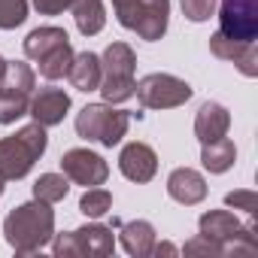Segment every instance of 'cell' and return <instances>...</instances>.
<instances>
[{"label": "cell", "mask_w": 258, "mask_h": 258, "mask_svg": "<svg viewBox=\"0 0 258 258\" xmlns=\"http://www.w3.org/2000/svg\"><path fill=\"white\" fill-rule=\"evenodd\" d=\"M67 109H70V97L64 94V88H40L31 97V106H28V112L34 115V121L43 124V127L61 124L64 115H67Z\"/></svg>", "instance_id": "12"}, {"label": "cell", "mask_w": 258, "mask_h": 258, "mask_svg": "<svg viewBox=\"0 0 258 258\" xmlns=\"http://www.w3.org/2000/svg\"><path fill=\"white\" fill-rule=\"evenodd\" d=\"M28 19V0H0V31H13Z\"/></svg>", "instance_id": "25"}, {"label": "cell", "mask_w": 258, "mask_h": 258, "mask_svg": "<svg viewBox=\"0 0 258 258\" xmlns=\"http://www.w3.org/2000/svg\"><path fill=\"white\" fill-rule=\"evenodd\" d=\"M127 124H131V112L112 109V103H88L76 112V134L88 143H100L109 149L121 143Z\"/></svg>", "instance_id": "5"}, {"label": "cell", "mask_w": 258, "mask_h": 258, "mask_svg": "<svg viewBox=\"0 0 258 258\" xmlns=\"http://www.w3.org/2000/svg\"><path fill=\"white\" fill-rule=\"evenodd\" d=\"M70 61H73V49H70V43H67V46L49 52L46 58H40L37 64H40V73H43L46 79H61V76H67Z\"/></svg>", "instance_id": "23"}, {"label": "cell", "mask_w": 258, "mask_h": 258, "mask_svg": "<svg viewBox=\"0 0 258 258\" xmlns=\"http://www.w3.org/2000/svg\"><path fill=\"white\" fill-rule=\"evenodd\" d=\"M182 4V16L188 22H207L216 13V0H179Z\"/></svg>", "instance_id": "26"}, {"label": "cell", "mask_w": 258, "mask_h": 258, "mask_svg": "<svg viewBox=\"0 0 258 258\" xmlns=\"http://www.w3.org/2000/svg\"><path fill=\"white\" fill-rule=\"evenodd\" d=\"M49 146V137H46V127L31 121L25 124L19 134L13 137H4L0 140V176L4 179H22L31 173V167L43 158Z\"/></svg>", "instance_id": "2"}, {"label": "cell", "mask_w": 258, "mask_h": 258, "mask_svg": "<svg viewBox=\"0 0 258 258\" xmlns=\"http://www.w3.org/2000/svg\"><path fill=\"white\" fill-rule=\"evenodd\" d=\"M152 252H155V255H176V246H173V243H155Z\"/></svg>", "instance_id": "30"}, {"label": "cell", "mask_w": 258, "mask_h": 258, "mask_svg": "<svg viewBox=\"0 0 258 258\" xmlns=\"http://www.w3.org/2000/svg\"><path fill=\"white\" fill-rule=\"evenodd\" d=\"M103 76H100V94L106 103H124L127 97H134V67L137 58L127 43H109L103 58H100Z\"/></svg>", "instance_id": "4"}, {"label": "cell", "mask_w": 258, "mask_h": 258, "mask_svg": "<svg viewBox=\"0 0 258 258\" xmlns=\"http://www.w3.org/2000/svg\"><path fill=\"white\" fill-rule=\"evenodd\" d=\"M4 182H7V179H4V176H0V195H4Z\"/></svg>", "instance_id": "32"}, {"label": "cell", "mask_w": 258, "mask_h": 258, "mask_svg": "<svg viewBox=\"0 0 258 258\" xmlns=\"http://www.w3.org/2000/svg\"><path fill=\"white\" fill-rule=\"evenodd\" d=\"M67 43H70V37H67L64 28H55V25L37 28V31H31L25 37V55L34 58V61H40V58H46L49 52H55V49H61Z\"/></svg>", "instance_id": "17"}, {"label": "cell", "mask_w": 258, "mask_h": 258, "mask_svg": "<svg viewBox=\"0 0 258 258\" xmlns=\"http://www.w3.org/2000/svg\"><path fill=\"white\" fill-rule=\"evenodd\" d=\"M67 191H70V179L61 176V173H43V176L34 182V198H37V201H46V204L64 201Z\"/></svg>", "instance_id": "20"}, {"label": "cell", "mask_w": 258, "mask_h": 258, "mask_svg": "<svg viewBox=\"0 0 258 258\" xmlns=\"http://www.w3.org/2000/svg\"><path fill=\"white\" fill-rule=\"evenodd\" d=\"M34 85H37V76H34V70L25 61H7V73H4V79H0V88H13V91L31 94Z\"/></svg>", "instance_id": "22"}, {"label": "cell", "mask_w": 258, "mask_h": 258, "mask_svg": "<svg viewBox=\"0 0 258 258\" xmlns=\"http://www.w3.org/2000/svg\"><path fill=\"white\" fill-rule=\"evenodd\" d=\"M73 0H34V7L40 10V16H58L64 10H70Z\"/></svg>", "instance_id": "29"}, {"label": "cell", "mask_w": 258, "mask_h": 258, "mask_svg": "<svg viewBox=\"0 0 258 258\" xmlns=\"http://www.w3.org/2000/svg\"><path fill=\"white\" fill-rule=\"evenodd\" d=\"M118 170L131 182H149L158 170V155L146 143H127L118 155Z\"/></svg>", "instance_id": "11"}, {"label": "cell", "mask_w": 258, "mask_h": 258, "mask_svg": "<svg viewBox=\"0 0 258 258\" xmlns=\"http://www.w3.org/2000/svg\"><path fill=\"white\" fill-rule=\"evenodd\" d=\"M118 25L134 31L140 40H161L170 22V0H112Z\"/></svg>", "instance_id": "3"}, {"label": "cell", "mask_w": 258, "mask_h": 258, "mask_svg": "<svg viewBox=\"0 0 258 258\" xmlns=\"http://www.w3.org/2000/svg\"><path fill=\"white\" fill-rule=\"evenodd\" d=\"M228 127H231V112L216 100H207L195 115V137L201 143H213V140L225 137Z\"/></svg>", "instance_id": "14"}, {"label": "cell", "mask_w": 258, "mask_h": 258, "mask_svg": "<svg viewBox=\"0 0 258 258\" xmlns=\"http://www.w3.org/2000/svg\"><path fill=\"white\" fill-rule=\"evenodd\" d=\"M28 106H31V94L0 88V124H13L16 118L28 115Z\"/></svg>", "instance_id": "21"}, {"label": "cell", "mask_w": 258, "mask_h": 258, "mask_svg": "<svg viewBox=\"0 0 258 258\" xmlns=\"http://www.w3.org/2000/svg\"><path fill=\"white\" fill-rule=\"evenodd\" d=\"M109 207H112V195L106 191V188H85V195L79 198V213H85L88 219H97V216H103V213H109Z\"/></svg>", "instance_id": "24"}, {"label": "cell", "mask_w": 258, "mask_h": 258, "mask_svg": "<svg viewBox=\"0 0 258 258\" xmlns=\"http://www.w3.org/2000/svg\"><path fill=\"white\" fill-rule=\"evenodd\" d=\"M134 94L146 109H173L191 97V85L173 73H149L134 85Z\"/></svg>", "instance_id": "7"}, {"label": "cell", "mask_w": 258, "mask_h": 258, "mask_svg": "<svg viewBox=\"0 0 258 258\" xmlns=\"http://www.w3.org/2000/svg\"><path fill=\"white\" fill-rule=\"evenodd\" d=\"M4 73H7V61L0 58V79H4Z\"/></svg>", "instance_id": "31"}, {"label": "cell", "mask_w": 258, "mask_h": 258, "mask_svg": "<svg viewBox=\"0 0 258 258\" xmlns=\"http://www.w3.org/2000/svg\"><path fill=\"white\" fill-rule=\"evenodd\" d=\"M185 255H225V249L219 246V243H213V240H207V237H195V240H188L185 243Z\"/></svg>", "instance_id": "28"}, {"label": "cell", "mask_w": 258, "mask_h": 258, "mask_svg": "<svg viewBox=\"0 0 258 258\" xmlns=\"http://www.w3.org/2000/svg\"><path fill=\"white\" fill-rule=\"evenodd\" d=\"M4 237L16 249V255H34L40 252L52 237H55V213L46 201H31L19 204L7 222H4Z\"/></svg>", "instance_id": "1"}, {"label": "cell", "mask_w": 258, "mask_h": 258, "mask_svg": "<svg viewBox=\"0 0 258 258\" xmlns=\"http://www.w3.org/2000/svg\"><path fill=\"white\" fill-rule=\"evenodd\" d=\"M167 195L185 207H195L207 198V182L198 170L191 167H176L170 176H167Z\"/></svg>", "instance_id": "13"}, {"label": "cell", "mask_w": 258, "mask_h": 258, "mask_svg": "<svg viewBox=\"0 0 258 258\" xmlns=\"http://www.w3.org/2000/svg\"><path fill=\"white\" fill-rule=\"evenodd\" d=\"M70 10H73V22H76V28H79L82 37H94V34L103 31L106 13H103L100 0H73Z\"/></svg>", "instance_id": "18"}, {"label": "cell", "mask_w": 258, "mask_h": 258, "mask_svg": "<svg viewBox=\"0 0 258 258\" xmlns=\"http://www.w3.org/2000/svg\"><path fill=\"white\" fill-rule=\"evenodd\" d=\"M52 252L58 258H73V255L106 258L115 252V237H112V228H106V225H85L70 234H58L52 243Z\"/></svg>", "instance_id": "6"}, {"label": "cell", "mask_w": 258, "mask_h": 258, "mask_svg": "<svg viewBox=\"0 0 258 258\" xmlns=\"http://www.w3.org/2000/svg\"><path fill=\"white\" fill-rule=\"evenodd\" d=\"M225 204L234 207V210H243L249 219L258 213V198H255V191H231V195H225Z\"/></svg>", "instance_id": "27"}, {"label": "cell", "mask_w": 258, "mask_h": 258, "mask_svg": "<svg viewBox=\"0 0 258 258\" xmlns=\"http://www.w3.org/2000/svg\"><path fill=\"white\" fill-rule=\"evenodd\" d=\"M121 246H124L127 255H134V258L152 255V246H155V228H152V222H146V219L124 222L121 225Z\"/></svg>", "instance_id": "16"}, {"label": "cell", "mask_w": 258, "mask_h": 258, "mask_svg": "<svg viewBox=\"0 0 258 258\" xmlns=\"http://www.w3.org/2000/svg\"><path fill=\"white\" fill-rule=\"evenodd\" d=\"M234 161H237V149H234V143H231L228 137H219V140H213V143H204V152H201L204 170H210V173H225V170L234 167Z\"/></svg>", "instance_id": "19"}, {"label": "cell", "mask_w": 258, "mask_h": 258, "mask_svg": "<svg viewBox=\"0 0 258 258\" xmlns=\"http://www.w3.org/2000/svg\"><path fill=\"white\" fill-rule=\"evenodd\" d=\"M67 76H70V82H73L76 91H97V88H100V76H103L100 58H97L94 52H79V55H73Z\"/></svg>", "instance_id": "15"}, {"label": "cell", "mask_w": 258, "mask_h": 258, "mask_svg": "<svg viewBox=\"0 0 258 258\" xmlns=\"http://www.w3.org/2000/svg\"><path fill=\"white\" fill-rule=\"evenodd\" d=\"M219 34H225L231 40L255 43V37H258V0H222Z\"/></svg>", "instance_id": "8"}, {"label": "cell", "mask_w": 258, "mask_h": 258, "mask_svg": "<svg viewBox=\"0 0 258 258\" xmlns=\"http://www.w3.org/2000/svg\"><path fill=\"white\" fill-rule=\"evenodd\" d=\"M61 170H64L67 179H73L76 185H85V188L103 185L106 176H109L106 161L97 152H88V149H67L61 155Z\"/></svg>", "instance_id": "9"}, {"label": "cell", "mask_w": 258, "mask_h": 258, "mask_svg": "<svg viewBox=\"0 0 258 258\" xmlns=\"http://www.w3.org/2000/svg\"><path fill=\"white\" fill-rule=\"evenodd\" d=\"M210 52L222 61H234L240 67L243 76H258V52L255 43H243V40H231L225 34H213L210 37Z\"/></svg>", "instance_id": "10"}]
</instances>
